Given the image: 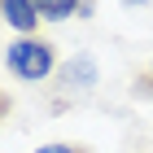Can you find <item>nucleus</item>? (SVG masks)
Wrapping results in <instances>:
<instances>
[{
    "instance_id": "6",
    "label": "nucleus",
    "mask_w": 153,
    "mask_h": 153,
    "mask_svg": "<svg viewBox=\"0 0 153 153\" xmlns=\"http://www.w3.org/2000/svg\"><path fill=\"white\" fill-rule=\"evenodd\" d=\"M9 109H13V101H9V92H0V123L9 118Z\"/></svg>"
},
{
    "instance_id": "7",
    "label": "nucleus",
    "mask_w": 153,
    "mask_h": 153,
    "mask_svg": "<svg viewBox=\"0 0 153 153\" xmlns=\"http://www.w3.org/2000/svg\"><path fill=\"white\" fill-rule=\"evenodd\" d=\"M118 4H127V9H136V4H149V0H118Z\"/></svg>"
},
{
    "instance_id": "1",
    "label": "nucleus",
    "mask_w": 153,
    "mask_h": 153,
    "mask_svg": "<svg viewBox=\"0 0 153 153\" xmlns=\"http://www.w3.org/2000/svg\"><path fill=\"white\" fill-rule=\"evenodd\" d=\"M4 66L22 83H44V79L57 74V48L48 39H39V35H18L4 48Z\"/></svg>"
},
{
    "instance_id": "4",
    "label": "nucleus",
    "mask_w": 153,
    "mask_h": 153,
    "mask_svg": "<svg viewBox=\"0 0 153 153\" xmlns=\"http://www.w3.org/2000/svg\"><path fill=\"white\" fill-rule=\"evenodd\" d=\"M35 9L44 22H66V18H92L96 13V0H35Z\"/></svg>"
},
{
    "instance_id": "3",
    "label": "nucleus",
    "mask_w": 153,
    "mask_h": 153,
    "mask_svg": "<svg viewBox=\"0 0 153 153\" xmlns=\"http://www.w3.org/2000/svg\"><path fill=\"white\" fill-rule=\"evenodd\" d=\"M0 18H4L18 35H35V31H39V9H35V0H0Z\"/></svg>"
},
{
    "instance_id": "5",
    "label": "nucleus",
    "mask_w": 153,
    "mask_h": 153,
    "mask_svg": "<svg viewBox=\"0 0 153 153\" xmlns=\"http://www.w3.org/2000/svg\"><path fill=\"white\" fill-rule=\"evenodd\" d=\"M35 153H88L83 144H66V140H53V144H39Z\"/></svg>"
},
{
    "instance_id": "2",
    "label": "nucleus",
    "mask_w": 153,
    "mask_h": 153,
    "mask_svg": "<svg viewBox=\"0 0 153 153\" xmlns=\"http://www.w3.org/2000/svg\"><path fill=\"white\" fill-rule=\"evenodd\" d=\"M57 74H61V83L70 88V92H92L96 88V61H92V53H74L66 66H57Z\"/></svg>"
},
{
    "instance_id": "8",
    "label": "nucleus",
    "mask_w": 153,
    "mask_h": 153,
    "mask_svg": "<svg viewBox=\"0 0 153 153\" xmlns=\"http://www.w3.org/2000/svg\"><path fill=\"white\" fill-rule=\"evenodd\" d=\"M149 74H153V66H149Z\"/></svg>"
}]
</instances>
